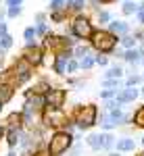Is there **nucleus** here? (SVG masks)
<instances>
[{
    "label": "nucleus",
    "mask_w": 144,
    "mask_h": 156,
    "mask_svg": "<svg viewBox=\"0 0 144 156\" xmlns=\"http://www.w3.org/2000/svg\"><path fill=\"white\" fill-rule=\"evenodd\" d=\"M98 115H100V110L96 106L94 102H88V104H75L71 108V112H69V117L73 119L75 123V127H77V131H90L92 127L98 125Z\"/></svg>",
    "instance_id": "nucleus-1"
},
{
    "label": "nucleus",
    "mask_w": 144,
    "mask_h": 156,
    "mask_svg": "<svg viewBox=\"0 0 144 156\" xmlns=\"http://www.w3.org/2000/svg\"><path fill=\"white\" fill-rule=\"evenodd\" d=\"M75 142H77L75 135L71 131H67V129L52 131L46 140V152H48V156H65Z\"/></svg>",
    "instance_id": "nucleus-2"
},
{
    "label": "nucleus",
    "mask_w": 144,
    "mask_h": 156,
    "mask_svg": "<svg viewBox=\"0 0 144 156\" xmlns=\"http://www.w3.org/2000/svg\"><path fill=\"white\" fill-rule=\"evenodd\" d=\"M90 46L96 54H113L115 48L119 46V37L115 34H111L107 27H96L92 37H90Z\"/></svg>",
    "instance_id": "nucleus-3"
},
{
    "label": "nucleus",
    "mask_w": 144,
    "mask_h": 156,
    "mask_svg": "<svg viewBox=\"0 0 144 156\" xmlns=\"http://www.w3.org/2000/svg\"><path fill=\"white\" fill-rule=\"evenodd\" d=\"M69 29H71V36L77 40V42H90V37L94 34V23L90 21V17H86L84 12L73 17L71 23H69Z\"/></svg>",
    "instance_id": "nucleus-4"
},
{
    "label": "nucleus",
    "mask_w": 144,
    "mask_h": 156,
    "mask_svg": "<svg viewBox=\"0 0 144 156\" xmlns=\"http://www.w3.org/2000/svg\"><path fill=\"white\" fill-rule=\"evenodd\" d=\"M11 71H13V77H15V87H21V85L29 83V81L34 79V71H36V69L19 54L17 58H13Z\"/></svg>",
    "instance_id": "nucleus-5"
},
{
    "label": "nucleus",
    "mask_w": 144,
    "mask_h": 156,
    "mask_svg": "<svg viewBox=\"0 0 144 156\" xmlns=\"http://www.w3.org/2000/svg\"><path fill=\"white\" fill-rule=\"evenodd\" d=\"M71 121L69 112L63 110H52V108H44L42 112V125L46 129H52V131H59V129H67V123Z\"/></svg>",
    "instance_id": "nucleus-6"
},
{
    "label": "nucleus",
    "mask_w": 144,
    "mask_h": 156,
    "mask_svg": "<svg viewBox=\"0 0 144 156\" xmlns=\"http://www.w3.org/2000/svg\"><path fill=\"white\" fill-rule=\"evenodd\" d=\"M21 56H23L34 69H40V67L46 62V50L42 48V44L38 42L34 46H23V48H21Z\"/></svg>",
    "instance_id": "nucleus-7"
},
{
    "label": "nucleus",
    "mask_w": 144,
    "mask_h": 156,
    "mask_svg": "<svg viewBox=\"0 0 144 156\" xmlns=\"http://www.w3.org/2000/svg\"><path fill=\"white\" fill-rule=\"evenodd\" d=\"M46 108H52V110H63L65 104H67V90L63 85H52L46 94Z\"/></svg>",
    "instance_id": "nucleus-8"
},
{
    "label": "nucleus",
    "mask_w": 144,
    "mask_h": 156,
    "mask_svg": "<svg viewBox=\"0 0 144 156\" xmlns=\"http://www.w3.org/2000/svg\"><path fill=\"white\" fill-rule=\"evenodd\" d=\"M73 58V48L65 50V52H61L57 56H52V62H50V71L54 73V75H59V77H65L67 75V60Z\"/></svg>",
    "instance_id": "nucleus-9"
},
{
    "label": "nucleus",
    "mask_w": 144,
    "mask_h": 156,
    "mask_svg": "<svg viewBox=\"0 0 144 156\" xmlns=\"http://www.w3.org/2000/svg\"><path fill=\"white\" fill-rule=\"evenodd\" d=\"M23 106L31 108L38 115H42L44 108H46V98H44V94H25L23 92Z\"/></svg>",
    "instance_id": "nucleus-10"
},
{
    "label": "nucleus",
    "mask_w": 144,
    "mask_h": 156,
    "mask_svg": "<svg viewBox=\"0 0 144 156\" xmlns=\"http://www.w3.org/2000/svg\"><path fill=\"white\" fill-rule=\"evenodd\" d=\"M138 98H140V87H123V90L117 92V100H119L123 106L134 104Z\"/></svg>",
    "instance_id": "nucleus-11"
},
{
    "label": "nucleus",
    "mask_w": 144,
    "mask_h": 156,
    "mask_svg": "<svg viewBox=\"0 0 144 156\" xmlns=\"http://www.w3.org/2000/svg\"><path fill=\"white\" fill-rule=\"evenodd\" d=\"M107 29L111 34H115L117 37H123V36H127V34H132L130 23H127V21H121V19H113V21L107 25Z\"/></svg>",
    "instance_id": "nucleus-12"
},
{
    "label": "nucleus",
    "mask_w": 144,
    "mask_h": 156,
    "mask_svg": "<svg viewBox=\"0 0 144 156\" xmlns=\"http://www.w3.org/2000/svg\"><path fill=\"white\" fill-rule=\"evenodd\" d=\"M115 150L121 152V154H132L134 150H136V140L130 137V135H121L115 142Z\"/></svg>",
    "instance_id": "nucleus-13"
},
{
    "label": "nucleus",
    "mask_w": 144,
    "mask_h": 156,
    "mask_svg": "<svg viewBox=\"0 0 144 156\" xmlns=\"http://www.w3.org/2000/svg\"><path fill=\"white\" fill-rule=\"evenodd\" d=\"M9 129H25L23 125V115H21V110H11L6 117H4V121H2Z\"/></svg>",
    "instance_id": "nucleus-14"
},
{
    "label": "nucleus",
    "mask_w": 144,
    "mask_h": 156,
    "mask_svg": "<svg viewBox=\"0 0 144 156\" xmlns=\"http://www.w3.org/2000/svg\"><path fill=\"white\" fill-rule=\"evenodd\" d=\"M21 135H23V129H9V127H6L4 142H6V146H9V150H19V144H21Z\"/></svg>",
    "instance_id": "nucleus-15"
},
{
    "label": "nucleus",
    "mask_w": 144,
    "mask_h": 156,
    "mask_svg": "<svg viewBox=\"0 0 144 156\" xmlns=\"http://www.w3.org/2000/svg\"><path fill=\"white\" fill-rule=\"evenodd\" d=\"M84 142H86V146H88L90 150L100 152V150H102V144H105V131H100V133H88Z\"/></svg>",
    "instance_id": "nucleus-16"
},
{
    "label": "nucleus",
    "mask_w": 144,
    "mask_h": 156,
    "mask_svg": "<svg viewBox=\"0 0 144 156\" xmlns=\"http://www.w3.org/2000/svg\"><path fill=\"white\" fill-rule=\"evenodd\" d=\"M88 6V0H67V6H65V12L69 17H77L82 15L84 9Z\"/></svg>",
    "instance_id": "nucleus-17"
},
{
    "label": "nucleus",
    "mask_w": 144,
    "mask_h": 156,
    "mask_svg": "<svg viewBox=\"0 0 144 156\" xmlns=\"http://www.w3.org/2000/svg\"><path fill=\"white\" fill-rule=\"evenodd\" d=\"M123 77H125V69L121 65H111L102 73V79H123Z\"/></svg>",
    "instance_id": "nucleus-18"
},
{
    "label": "nucleus",
    "mask_w": 144,
    "mask_h": 156,
    "mask_svg": "<svg viewBox=\"0 0 144 156\" xmlns=\"http://www.w3.org/2000/svg\"><path fill=\"white\" fill-rule=\"evenodd\" d=\"M15 85H11V83H0V104H9L13 100V96H15Z\"/></svg>",
    "instance_id": "nucleus-19"
},
{
    "label": "nucleus",
    "mask_w": 144,
    "mask_h": 156,
    "mask_svg": "<svg viewBox=\"0 0 144 156\" xmlns=\"http://www.w3.org/2000/svg\"><path fill=\"white\" fill-rule=\"evenodd\" d=\"M94 50H92V46H90V42H77L75 44V48H73V58H84V56H88V54H92Z\"/></svg>",
    "instance_id": "nucleus-20"
},
{
    "label": "nucleus",
    "mask_w": 144,
    "mask_h": 156,
    "mask_svg": "<svg viewBox=\"0 0 144 156\" xmlns=\"http://www.w3.org/2000/svg\"><path fill=\"white\" fill-rule=\"evenodd\" d=\"M140 58H142V54L138 52V48H132V50H125L123 52V62H127L130 67H138L140 65Z\"/></svg>",
    "instance_id": "nucleus-21"
},
{
    "label": "nucleus",
    "mask_w": 144,
    "mask_h": 156,
    "mask_svg": "<svg viewBox=\"0 0 144 156\" xmlns=\"http://www.w3.org/2000/svg\"><path fill=\"white\" fill-rule=\"evenodd\" d=\"M98 125H100L102 131H113V129H117V125L111 121V117H109L107 110H102V112L98 115Z\"/></svg>",
    "instance_id": "nucleus-22"
},
{
    "label": "nucleus",
    "mask_w": 144,
    "mask_h": 156,
    "mask_svg": "<svg viewBox=\"0 0 144 156\" xmlns=\"http://www.w3.org/2000/svg\"><path fill=\"white\" fill-rule=\"evenodd\" d=\"M23 40H25V44H23V46H34V44H38L36 25H27V27L23 29Z\"/></svg>",
    "instance_id": "nucleus-23"
},
{
    "label": "nucleus",
    "mask_w": 144,
    "mask_h": 156,
    "mask_svg": "<svg viewBox=\"0 0 144 156\" xmlns=\"http://www.w3.org/2000/svg\"><path fill=\"white\" fill-rule=\"evenodd\" d=\"M132 125L134 129H144V104H140L132 112Z\"/></svg>",
    "instance_id": "nucleus-24"
},
{
    "label": "nucleus",
    "mask_w": 144,
    "mask_h": 156,
    "mask_svg": "<svg viewBox=\"0 0 144 156\" xmlns=\"http://www.w3.org/2000/svg\"><path fill=\"white\" fill-rule=\"evenodd\" d=\"M123 83H125V87H138V85L144 83L142 79V73H134V75H125L123 77Z\"/></svg>",
    "instance_id": "nucleus-25"
},
{
    "label": "nucleus",
    "mask_w": 144,
    "mask_h": 156,
    "mask_svg": "<svg viewBox=\"0 0 144 156\" xmlns=\"http://www.w3.org/2000/svg\"><path fill=\"white\" fill-rule=\"evenodd\" d=\"M119 46L123 50H132V48H138V40L132 36V34H127V36L119 37Z\"/></svg>",
    "instance_id": "nucleus-26"
},
{
    "label": "nucleus",
    "mask_w": 144,
    "mask_h": 156,
    "mask_svg": "<svg viewBox=\"0 0 144 156\" xmlns=\"http://www.w3.org/2000/svg\"><path fill=\"white\" fill-rule=\"evenodd\" d=\"M111 21H113V15H111L109 11H105V9H100V11L96 12V23L100 25V27H107V25L111 23Z\"/></svg>",
    "instance_id": "nucleus-27"
},
{
    "label": "nucleus",
    "mask_w": 144,
    "mask_h": 156,
    "mask_svg": "<svg viewBox=\"0 0 144 156\" xmlns=\"http://www.w3.org/2000/svg\"><path fill=\"white\" fill-rule=\"evenodd\" d=\"M96 67V60H94V52L88 54L84 58H79V71H92Z\"/></svg>",
    "instance_id": "nucleus-28"
},
{
    "label": "nucleus",
    "mask_w": 144,
    "mask_h": 156,
    "mask_svg": "<svg viewBox=\"0 0 144 156\" xmlns=\"http://www.w3.org/2000/svg\"><path fill=\"white\" fill-rule=\"evenodd\" d=\"M67 85L73 87L75 92H82V90L86 87V79L84 77H75V75H71V77H67Z\"/></svg>",
    "instance_id": "nucleus-29"
},
{
    "label": "nucleus",
    "mask_w": 144,
    "mask_h": 156,
    "mask_svg": "<svg viewBox=\"0 0 144 156\" xmlns=\"http://www.w3.org/2000/svg\"><path fill=\"white\" fill-rule=\"evenodd\" d=\"M138 11H140V4H138V2H123V4H121V12H123L125 17H134Z\"/></svg>",
    "instance_id": "nucleus-30"
},
{
    "label": "nucleus",
    "mask_w": 144,
    "mask_h": 156,
    "mask_svg": "<svg viewBox=\"0 0 144 156\" xmlns=\"http://www.w3.org/2000/svg\"><path fill=\"white\" fill-rule=\"evenodd\" d=\"M102 87L105 90H123L125 83H123V79H102Z\"/></svg>",
    "instance_id": "nucleus-31"
},
{
    "label": "nucleus",
    "mask_w": 144,
    "mask_h": 156,
    "mask_svg": "<svg viewBox=\"0 0 144 156\" xmlns=\"http://www.w3.org/2000/svg\"><path fill=\"white\" fill-rule=\"evenodd\" d=\"M67 12L65 11H52L50 15H48V23H65L67 21Z\"/></svg>",
    "instance_id": "nucleus-32"
},
{
    "label": "nucleus",
    "mask_w": 144,
    "mask_h": 156,
    "mask_svg": "<svg viewBox=\"0 0 144 156\" xmlns=\"http://www.w3.org/2000/svg\"><path fill=\"white\" fill-rule=\"evenodd\" d=\"M115 142H117V137H115L111 131H105V144H102V150H107V152L115 150Z\"/></svg>",
    "instance_id": "nucleus-33"
},
{
    "label": "nucleus",
    "mask_w": 144,
    "mask_h": 156,
    "mask_svg": "<svg viewBox=\"0 0 144 156\" xmlns=\"http://www.w3.org/2000/svg\"><path fill=\"white\" fill-rule=\"evenodd\" d=\"M94 60H96V67H102V69L111 67V56L109 54H96L94 52Z\"/></svg>",
    "instance_id": "nucleus-34"
},
{
    "label": "nucleus",
    "mask_w": 144,
    "mask_h": 156,
    "mask_svg": "<svg viewBox=\"0 0 144 156\" xmlns=\"http://www.w3.org/2000/svg\"><path fill=\"white\" fill-rule=\"evenodd\" d=\"M115 108H125V106H123V104L119 102V100H117V96L102 102V110H115Z\"/></svg>",
    "instance_id": "nucleus-35"
},
{
    "label": "nucleus",
    "mask_w": 144,
    "mask_h": 156,
    "mask_svg": "<svg viewBox=\"0 0 144 156\" xmlns=\"http://www.w3.org/2000/svg\"><path fill=\"white\" fill-rule=\"evenodd\" d=\"M13 46H15V37H13L11 34H6V36L0 37V48H2V50H6V52H9Z\"/></svg>",
    "instance_id": "nucleus-36"
},
{
    "label": "nucleus",
    "mask_w": 144,
    "mask_h": 156,
    "mask_svg": "<svg viewBox=\"0 0 144 156\" xmlns=\"http://www.w3.org/2000/svg\"><path fill=\"white\" fill-rule=\"evenodd\" d=\"M52 29H50V23H38L36 25V34H38V40H42V37H46Z\"/></svg>",
    "instance_id": "nucleus-37"
},
{
    "label": "nucleus",
    "mask_w": 144,
    "mask_h": 156,
    "mask_svg": "<svg viewBox=\"0 0 144 156\" xmlns=\"http://www.w3.org/2000/svg\"><path fill=\"white\" fill-rule=\"evenodd\" d=\"M65 6H67V0H50V4H48V11H65Z\"/></svg>",
    "instance_id": "nucleus-38"
},
{
    "label": "nucleus",
    "mask_w": 144,
    "mask_h": 156,
    "mask_svg": "<svg viewBox=\"0 0 144 156\" xmlns=\"http://www.w3.org/2000/svg\"><path fill=\"white\" fill-rule=\"evenodd\" d=\"M77 71H79V60H77V58L67 60V75L71 77V75H75Z\"/></svg>",
    "instance_id": "nucleus-39"
},
{
    "label": "nucleus",
    "mask_w": 144,
    "mask_h": 156,
    "mask_svg": "<svg viewBox=\"0 0 144 156\" xmlns=\"http://www.w3.org/2000/svg\"><path fill=\"white\" fill-rule=\"evenodd\" d=\"M98 96H100V100L105 102V100H111V98L117 96V90H105V87H102V90L98 92Z\"/></svg>",
    "instance_id": "nucleus-40"
},
{
    "label": "nucleus",
    "mask_w": 144,
    "mask_h": 156,
    "mask_svg": "<svg viewBox=\"0 0 144 156\" xmlns=\"http://www.w3.org/2000/svg\"><path fill=\"white\" fill-rule=\"evenodd\" d=\"M21 12H23V6H11V9H6V17L9 19H17Z\"/></svg>",
    "instance_id": "nucleus-41"
},
{
    "label": "nucleus",
    "mask_w": 144,
    "mask_h": 156,
    "mask_svg": "<svg viewBox=\"0 0 144 156\" xmlns=\"http://www.w3.org/2000/svg\"><path fill=\"white\" fill-rule=\"evenodd\" d=\"M65 156H82V144H79V142H75V144L71 146V150H69Z\"/></svg>",
    "instance_id": "nucleus-42"
},
{
    "label": "nucleus",
    "mask_w": 144,
    "mask_h": 156,
    "mask_svg": "<svg viewBox=\"0 0 144 156\" xmlns=\"http://www.w3.org/2000/svg\"><path fill=\"white\" fill-rule=\"evenodd\" d=\"M132 36L138 40V44H140V42H144V27H140V25H138V27L132 31Z\"/></svg>",
    "instance_id": "nucleus-43"
},
{
    "label": "nucleus",
    "mask_w": 144,
    "mask_h": 156,
    "mask_svg": "<svg viewBox=\"0 0 144 156\" xmlns=\"http://www.w3.org/2000/svg\"><path fill=\"white\" fill-rule=\"evenodd\" d=\"M34 21H36V25L38 23H48V15H46V12H36Z\"/></svg>",
    "instance_id": "nucleus-44"
},
{
    "label": "nucleus",
    "mask_w": 144,
    "mask_h": 156,
    "mask_svg": "<svg viewBox=\"0 0 144 156\" xmlns=\"http://www.w3.org/2000/svg\"><path fill=\"white\" fill-rule=\"evenodd\" d=\"M6 34H9V23H6L4 19H0V37L6 36Z\"/></svg>",
    "instance_id": "nucleus-45"
},
{
    "label": "nucleus",
    "mask_w": 144,
    "mask_h": 156,
    "mask_svg": "<svg viewBox=\"0 0 144 156\" xmlns=\"http://www.w3.org/2000/svg\"><path fill=\"white\" fill-rule=\"evenodd\" d=\"M134 17H136V23L140 25V27H144V11H138Z\"/></svg>",
    "instance_id": "nucleus-46"
},
{
    "label": "nucleus",
    "mask_w": 144,
    "mask_h": 156,
    "mask_svg": "<svg viewBox=\"0 0 144 156\" xmlns=\"http://www.w3.org/2000/svg\"><path fill=\"white\" fill-rule=\"evenodd\" d=\"M6 2V9H11V6H21L23 4V0H4Z\"/></svg>",
    "instance_id": "nucleus-47"
},
{
    "label": "nucleus",
    "mask_w": 144,
    "mask_h": 156,
    "mask_svg": "<svg viewBox=\"0 0 144 156\" xmlns=\"http://www.w3.org/2000/svg\"><path fill=\"white\" fill-rule=\"evenodd\" d=\"M27 156H48V152H46V148H42V150H38V152H31V154H27Z\"/></svg>",
    "instance_id": "nucleus-48"
},
{
    "label": "nucleus",
    "mask_w": 144,
    "mask_h": 156,
    "mask_svg": "<svg viewBox=\"0 0 144 156\" xmlns=\"http://www.w3.org/2000/svg\"><path fill=\"white\" fill-rule=\"evenodd\" d=\"M4 135H6V125H4V123H0V142L4 140Z\"/></svg>",
    "instance_id": "nucleus-49"
},
{
    "label": "nucleus",
    "mask_w": 144,
    "mask_h": 156,
    "mask_svg": "<svg viewBox=\"0 0 144 156\" xmlns=\"http://www.w3.org/2000/svg\"><path fill=\"white\" fill-rule=\"evenodd\" d=\"M138 52L144 56V42H140V44H138Z\"/></svg>",
    "instance_id": "nucleus-50"
},
{
    "label": "nucleus",
    "mask_w": 144,
    "mask_h": 156,
    "mask_svg": "<svg viewBox=\"0 0 144 156\" xmlns=\"http://www.w3.org/2000/svg\"><path fill=\"white\" fill-rule=\"evenodd\" d=\"M107 156H123V154H121V152H117V150H111Z\"/></svg>",
    "instance_id": "nucleus-51"
},
{
    "label": "nucleus",
    "mask_w": 144,
    "mask_h": 156,
    "mask_svg": "<svg viewBox=\"0 0 144 156\" xmlns=\"http://www.w3.org/2000/svg\"><path fill=\"white\" fill-rule=\"evenodd\" d=\"M4 156H19V154H17V150H9V152H6Z\"/></svg>",
    "instance_id": "nucleus-52"
},
{
    "label": "nucleus",
    "mask_w": 144,
    "mask_h": 156,
    "mask_svg": "<svg viewBox=\"0 0 144 156\" xmlns=\"http://www.w3.org/2000/svg\"><path fill=\"white\" fill-rule=\"evenodd\" d=\"M98 2H100V4H113L115 0H98Z\"/></svg>",
    "instance_id": "nucleus-53"
},
{
    "label": "nucleus",
    "mask_w": 144,
    "mask_h": 156,
    "mask_svg": "<svg viewBox=\"0 0 144 156\" xmlns=\"http://www.w3.org/2000/svg\"><path fill=\"white\" fill-rule=\"evenodd\" d=\"M140 96H144V83L140 85Z\"/></svg>",
    "instance_id": "nucleus-54"
},
{
    "label": "nucleus",
    "mask_w": 144,
    "mask_h": 156,
    "mask_svg": "<svg viewBox=\"0 0 144 156\" xmlns=\"http://www.w3.org/2000/svg\"><path fill=\"white\" fill-rule=\"evenodd\" d=\"M138 67H142V69H144V56L140 58V65H138Z\"/></svg>",
    "instance_id": "nucleus-55"
},
{
    "label": "nucleus",
    "mask_w": 144,
    "mask_h": 156,
    "mask_svg": "<svg viewBox=\"0 0 144 156\" xmlns=\"http://www.w3.org/2000/svg\"><path fill=\"white\" fill-rule=\"evenodd\" d=\"M140 146H142V150H144V135L140 137Z\"/></svg>",
    "instance_id": "nucleus-56"
},
{
    "label": "nucleus",
    "mask_w": 144,
    "mask_h": 156,
    "mask_svg": "<svg viewBox=\"0 0 144 156\" xmlns=\"http://www.w3.org/2000/svg\"><path fill=\"white\" fill-rule=\"evenodd\" d=\"M140 11H144V0H142V2H140Z\"/></svg>",
    "instance_id": "nucleus-57"
},
{
    "label": "nucleus",
    "mask_w": 144,
    "mask_h": 156,
    "mask_svg": "<svg viewBox=\"0 0 144 156\" xmlns=\"http://www.w3.org/2000/svg\"><path fill=\"white\" fill-rule=\"evenodd\" d=\"M2 110H4V104H0V112H2Z\"/></svg>",
    "instance_id": "nucleus-58"
},
{
    "label": "nucleus",
    "mask_w": 144,
    "mask_h": 156,
    "mask_svg": "<svg viewBox=\"0 0 144 156\" xmlns=\"http://www.w3.org/2000/svg\"><path fill=\"white\" fill-rule=\"evenodd\" d=\"M136 156H144V150H142V152H140V154H136Z\"/></svg>",
    "instance_id": "nucleus-59"
},
{
    "label": "nucleus",
    "mask_w": 144,
    "mask_h": 156,
    "mask_svg": "<svg viewBox=\"0 0 144 156\" xmlns=\"http://www.w3.org/2000/svg\"><path fill=\"white\" fill-rule=\"evenodd\" d=\"M125 2H136V0H125Z\"/></svg>",
    "instance_id": "nucleus-60"
},
{
    "label": "nucleus",
    "mask_w": 144,
    "mask_h": 156,
    "mask_svg": "<svg viewBox=\"0 0 144 156\" xmlns=\"http://www.w3.org/2000/svg\"><path fill=\"white\" fill-rule=\"evenodd\" d=\"M0 58H2V48H0Z\"/></svg>",
    "instance_id": "nucleus-61"
},
{
    "label": "nucleus",
    "mask_w": 144,
    "mask_h": 156,
    "mask_svg": "<svg viewBox=\"0 0 144 156\" xmlns=\"http://www.w3.org/2000/svg\"><path fill=\"white\" fill-rule=\"evenodd\" d=\"M142 79H144V69H142Z\"/></svg>",
    "instance_id": "nucleus-62"
},
{
    "label": "nucleus",
    "mask_w": 144,
    "mask_h": 156,
    "mask_svg": "<svg viewBox=\"0 0 144 156\" xmlns=\"http://www.w3.org/2000/svg\"><path fill=\"white\" fill-rule=\"evenodd\" d=\"M0 2H4V0H0Z\"/></svg>",
    "instance_id": "nucleus-63"
}]
</instances>
